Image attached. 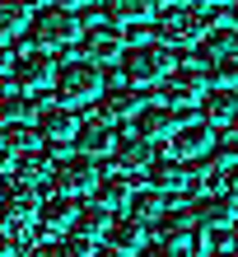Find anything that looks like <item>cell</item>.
Instances as JSON below:
<instances>
[{"label": "cell", "mask_w": 238, "mask_h": 257, "mask_svg": "<svg viewBox=\"0 0 238 257\" xmlns=\"http://www.w3.org/2000/svg\"><path fill=\"white\" fill-rule=\"evenodd\" d=\"M159 84H163L159 108H168L173 117L196 112L201 103H205V61H201V56H191V61L173 66V70H168V80H159Z\"/></svg>", "instance_id": "6da1fadb"}, {"label": "cell", "mask_w": 238, "mask_h": 257, "mask_svg": "<svg viewBox=\"0 0 238 257\" xmlns=\"http://www.w3.org/2000/svg\"><path fill=\"white\" fill-rule=\"evenodd\" d=\"M177 131V117L168 112V108H159V103H154V108H140L136 112V136H140V141H168V136Z\"/></svg>", "instance_id": "d6986e66"}, {"label": "cell", "mask_w": 238, "mask_h": 257, "mask_svg": "<svg viewBox=\"0 0 238 257\" xmlns=\"http://www.w3.org/2000/svg\"><path fill=\"white\" fill-rule=\"evenodd\" d=\"M131 257H173L163 243H150V248H140V252H131Z\"/></svg>", "instance_id": "d590c367"}, {"label": "cell", "mask_w": 238, "mask_h": 257, "mask_svg": "<svg viewBox=\"0 0 238 257\" xmlns=\"http://www.w3.org/2000/svg\"><path fill=\"white\" fill-rule=\"evenodd\" d=\"M70 220H75V206H70V196L61 192H52V196H42V206H38V229L42 234H56V229H70Z\"/></svg>", "instance_id": "ac0fdd59"}, {"label": "cell", "mask_w": 238, "mask_h": 257, "mask_svg": "<svg viewBox=\"0 0 238 257\" xmlns=\"http://www.w3.org/2000/svg\"><path fill=\"white\" fill-rule=\"evenodd\" d=\"M94 257H122V252H117V248H108V243H103V248H94Z\"/></svg>", "instance_id": "f35d334b"}, {"label": "cell", "mask_w": 238, "mask_h": 257, "mask_svg": "<svg viewBox=\"0 0 238 257\" xmlns=\"http://www.w3.org/2000/svg\"><path fill=\"white\" fill-rule=\"evenodd\" d=\"M103 94V75L98 66L89 61H66L56 70V98H61V108H80V103H94Z\"/></svg>", "instance_id": "5b68a950"}, {"label": "cell", "mask_w": 238, "mask_h": 257, "mask_svg": "<svg viewBox=\"0 0 238 257\" xmlns=\"http://www.w3.org/2000/svg\"><path fill=\"white\" fill-rule=\"evenodd\" d=\"M159 42L163 47H196V42L210 33V14L201 5H168L159 14Z\"/></svg>", "instance_id": "3957f363"}, {"label": "cell", "mask_w": 238, "mask_h": 257, "mask_svg": "<svg viewBox=\"0 0 238 257\" xmlns=\"http://www.w3.org/2000/svg\"><path fill=\"white\" fill-rule=\"evenodd\" d=\"M122 52H126V42H122L117 28H94V24L84 28V61H89V66H108V61H117Z\"/></svg>", "instance_id": "7c38bea8"}, {"label": "cell", "mask_w": 238, "mask_h": 257, "mask_svg": "<svg viewBox=\"0 0 238 257\" xmlns=\"http://www.w3.org/2000/svg\"><path fill=\"white\" fill-rule=\"evenodd\" d=\"M38 206H42V192H38V187H28V183L0 187V224H10V229L38 220Z\"/></svg>", "instance_id": "ba28073f"}, {"label": "cell", "mask_w": 238, "mask_h": 257, "mask_svg": "<svg viewBox=\"0 0 238 257\" xmlns=\"http://www.w3.org/2000/svg\"><path fill=\"white\" fill-rule=\"evenodd\" d=\"M10 75H14V89L19 94H33V89H47L56 80V61H52V52H24L10 66Z\"/></svg>", "instance_id": "9c48e42d"}, {"label": "cell", "mask_w": 238, "mask_h": 257, "mask_svg": "<svg viewBox=\"0 0 238 257\" xmlns=\"http://www.w3.org/2000/svg\"><path fill=\"white\" fill-rule=\"evenodd\" d=\"M122 75H126V84H159V80H168V70H173V52L163 47V42H136V47H126L122 56Z\"/></svg>", "instance_id": "7a4b0ae2"}, {"label": "cell", "mask_w": 238, "mask_h": 257, "mask_svg": "<svg viewBox=\"0 0 238 257\" xmlns=\"http://www.w3.org/2000/svg\"><path fill=\"white\" fill-rule=\"evenodd\" d=\"M28 117H33V103H28L19 89H5V94H0V126L28 122Z\"/></svg>", "instance_id": "83f0119b"}, {"label": "cell", "mask_w": 238, "mask_h": 257, "mask_svg": "<svg viewBox=\"0 0 238 257\" xmlns=\"http://www.w3.org/2000/svg\"><path fill=\"white\" fill-rule=\"evenodd\" d=\"M108 248H117L122 257H126V252H140V248H145V224L131 220V215H126V220H112V224H108Z\"/></svg>", "instance_id": "d4e9b609"}, {"label": "cell", "mask_w": 238, "mask_h": 257, "mask_svg": "<svg viewBox=\"0 0 238 257\" xmlns=\"http://www.w3.org/2000/svg\"><path fill=\"white\" fill-rule=\"evenodd\" d=\"M28 42H33V52H56V47H70V42L80 38V19L61 5H47L38 10L33 19H28Z\"/></svg>", "instance_id": "277c9868"}, {"label": "cell", "mask_w": 238, "mask_h": 257, "mask_svg": "<svg viewBox=\"0 0 238 257\" xmlns=\"http://www.w3.org/2000/svg\"><path fill=\"white\" fill-rule=\"evenodd\" d=\"M145 173H150V187L163 192V196H168V192L182 196V192L191 187V169H187V164H177V159H154Z\"/></svg>", "instance_id": "5bb4252c"}, {"label": "cell", "mask_w": 238, "mask_h": 257, "mask_svg": "<svg viewBox=\"0 0 238 257\" xmlns=\"http://www.w3.org/2000/svg\"><path fill=\"white\" fill-rule=\"evenodd\" d=\"M210 155H215V164H219V169H233V164H238V131L215 136V150H210Z\"/></svg>", "instance_id": "4dcf8cb0"}, {"label": "cell", "mask_w": 238, "mask_h": 257, "mask_svg": "<svg viewBox=\"0 0 238 257\" xmlns=\"http://www.w3.org/2000/svg\"><path fill=\"white\" fill-rule=\"evenodd\" d=\"M196 243H201V252H224L229 248V229H196Z\"/></svg>", "instance_id": "1f68e13d"}, {"label": "cell", "mask_w": 238, "mask_h": 257, "mask_svg": "<svg viewBox=\"0 0 238 257\" xmlns=\"http://www.w3.org/2000/svg\"><path fill=\"white\" fill-rule=\"evenodd\" d=\"M28 0H0V42H10V38H19L24 28H28Z\"/></svg>", "instance_id": "484cf974"}, {"label": "cell", "mask_w": 238, "mask_h": 257, "mask_svg": "<svg viewBox=\"0 0 238 257\" xmlns=\"http://www.w3.org/2000/svg\"><path fill=\"white\" fill-rule=\"evenodd\" d=\"M10 66H14V56H10V52H5V42H0V75H5V70H10Z\"/></svg>", "instance_id": "74e56055"}, {"label": "cell", "mask_w": 238, "mask_h": 257, "mask_svg": "<svg viewBox=\"0 0 238 257\" xmlns=\"http://www.w3.org/2000/svg\"><path fill=\"white\" fill-rule=\"evenodd\" d=\"M98 183V164L89 155H66V159H52V192L61 196H80V192H94Z\"/></svg>", "instance_id": "8992f818"}, {"label": "cell", "mask_w": 238, "mask_h": 257, "mask_svg": "<svg viewBox=\"0 0 238 257\" xmlns=\"http://www.w3.org/2000/svg\"><path fill=\"white\" fill-rule=\"evenodd\" d=\"M201 42H205V66L238 56V28L233 24H210V33H205Z\"/></svg>", "instance_id": "44dd1931"}, {"label": "cell", "mask_w": 238, "mask_h": 257, "mask_svg": "<svg viewBox=\"0 0 238 257\" xmlns=\"http://www.w3.org/2000/svg\"><path fill=\"white\" fill-rule=\"evenodd\" d=\"M61 10H75V5H89V0H56Z\"/></svg>", "instance_id": "ab89813d"}, {"label": "cell", "mask_w": 238, "mask_h": 257, "mask_svg": "<svg viewBox=\"0 0 238 257\" xmlns=\"http://www.w3.org/2000/svg\"><path fill=\"white\" fill-rule=\"evenodd\" d=\"M233 28H238V24H233Z\"/></svg>", "instance_id": "b9f144b4"}, {"label": "cell", "mask_w": 238, "mask_h": 257, "mask_svg": "<svg viewBox=\"0 0 238 257\" xmlns=\"http://www.w3.org/2000/svg\"><path fill=\"white\" fill-rule=\"evenodd\" d=\"M196 234V220H191V210L182 206V210H168V215L159 220V243L168 248V252H177V248H187V238Z\"/></svg>", "instance_id": "ffe728a7"}, {"label": "cell", "mask_w": 238, "mask_h": 257, "mask_svg": "<svg viewBox=\"0 0 238 257\" xmlns=\"http://www.w3.org/2000/svg\"><path fill=\"white\" fill-rule=\"evenodd\" d=\"M75 131H80L75 112H70V108H61V103H52V108H42V112H38V141L47 145V150L70 145V141H75Z\"/></svg>", "instance_id": "30bf717a"}, {"label": "cell", "mask_w": 238, "mask_h": 257, "mask_svg": "<svg viewBox=\"0 0 238 257\" xmlns=\"http://www.w3.org/2000/svg\"><path fill=\"white\" fill-rule=\"evenodd\" d=\"M94 238H84V234H70L66 243H61V257H94Z\"/></svg>", "instance_id": "d6a6232c"}, {"label": "cell", "mask_w": 238, "mask_h": 257, "mask_svg": "<svg viewBox=\"0 0 238 257\" xmlns=\"http://www.w3.org/2000/svg\"><path fill=\"white\" fill-rule=\"evenodd\" d=\"M210 257H238V252H229V248H224V252H210Z\"/></svg>", "instance_id": "60d3db41"}, {"label": "cell", "mask_w": 238, "mask_h": 257, "mask_svg": "<svg viewBox=\"0 0 238 257\" xmlns=\"http://www.w3.org/2000/svg\"><path fill=\"white\" fill-rule=\"evenodd\" d=\"M112 141H117V136L103 126L98 117H89V122H80V131H75L70 145H75L80 155H89V159H103V155H112Z\"/></svg>", "instance_id": "2e32d148"}, {"label": "cell", "mask_w": 238, "mask_h": 257, "mask_svg": "<svg viewBox=\"0 0 238 257\" xmlns=\"http://www.w3.org/2000/svg\"><path fill=\"white\" fill-rule=\"evenodd\" d=\"M210 150H215V126H205V122H177V131L168 136V159L177 164L205 159Z\"/></svg>", "instance_id": "52a82bcc"}, {"label": "cell", "mask_w": 238, "mask_h": 257, "mask_svg": "<svg viewBox=\"0 0 238 257\" xmlns=\"http://www.w3.org/2000/svg\"><path fill=\"white\" fill-rule=\"evenodd\" d=\"M112 155H117L112 169L136 173V169H150V164H154V145L140 141V136H117V141H112Z\"/></svg>", "instance_id": "9a60e30c"}, {"label": "cell", "mask_w": 238, "mask_h": 257, "mask_svg": "<svg viewBox=\"0 0 238 257\" xmlns=\"http://www.w3.org/2000/svg\"><path fill=\"white\" fill-rule=\"evenodd\" d=\"M205 103H210V108H205V117H201L205 126H224V122H233V117H238V98L229 94V89H219V94L205 98Z\"/></svg>", "instance_id": "f1b7e54d"}, {"label": "cell", "mask_w": 238, "mask_h": 257, "mask_svg": "<svg viewBox=\"0 0 238 257\" xmlns=\"http://www.w3.org/2000/svg\"><path fill=\"white\" fill-rule=\"evenodd\" d=\"M219 178H224V187H229V196H233V201H238V164H233V169H224V173H219Z\"/></svg>", "instance_id": "e575fe53"}, {"label": "cell", "mask_w": 238, "mask_h": 257, "mask_svg": "<svg viewBox=\"0 0 238 257\" xmlns=\"http://www.w3.org/2000/svg\"><path fill=\"white\" fill-rule=\"evenodd\" d=\"M108 224H112V210H103L98 201H84V206H75V220H70V234L98 238V234H108Z\"/></svg>", "instance_id": "603a6c76"}, {"label": "cell", "mask_w": 238, "mask_h": 257, "mask_svg": "<svg viewBox=\"0 0 238 257\" xmlns=\"http://www.w3.org/2000/svg\"><path fill=\"white\" fill-rule=\"evenodd\" d=\"M205 80H210V84H219V89H238V56L205 66Z\"/></svg>", "instance_id": "f546056e"}, {"label": "cell", "mask_w": 238, "mask_h": 257, "mask_svg": "<svg viewBox=\"0 0 238 257\" xmlns=\"http://www.w3.org/2000/svg\"><path fill=\"white\" fill-rule=\"evenodd\" d=\"M131 220H140V224H159L163 215H168V196L154 192V187H145V192H131Z\"/></svg>", "instance_id": "7402d4cb"}, {"label": "cell", "mask_w": 238, "mask_h": 257, "mask_svg": "<svg viewBox=\"0 0 238 257\" xmlns=\"http://www.w3.org/2000/svg\"><path fill=\"white\" fill-rule=\"evenodd\" d=\"M131 178L122 173V169H103L98 173V183H94V201L103 206V210H126L131 206Z\"/></svg>", "instance_id": "4fadbf2b"}, {"label": "cell", "mask_w": 238, "mask_h": 257, "mask_svg": "<svg viewBox=\"0 0 238 257\" xmlns=\"http://www.w3.org/2000/svg\"><path fill=\"white\" fill-rule=\"evenodd\" d=\"M14 169H19V183L38 187V183H47V178H52V159L38 155V150H24V155L14 159Z\"/></svg>", "instance_id": "4316f807"}, {"label": "cell", "mask_w": 238, "mask_h": 257, "mask_svg": "<svg viewBox=\"0 0 238 257\" xmlns=\"http://www.w3.org/2000/svg\"><path fill=\"white\" fill-rule=\"evenodd\" d=\"M187 210H191V220H196V229H229L233 215H238V201H233V196L210 192V196H196Z\"/></svg>", "instance_id": "8fae6325"}, {"label": "cell", "mask_w": 238, "mask_h": 257, "mask_svg": "<svg viewBox=\"0 0 238 257\" xmlns=\"http://www.w3.org/2000/svg\"><path fill=\"white\" fill-rule=\"evenodd\" d=\"M33 257H61V248H52V243H42V248H33Z\"/></svg>", "instance_id": "8d00e7d4"}, {"label": "cell", "mask_w": 238, "mask_h": 257, "mask_svg": "<svg viewBox=\"0 0 238 257\" xmlns=\"http://www.w3.org/2000/svg\"><path fill=\"white\" fill-rule=\"evenodd\" d=\"M233 252H238V248H233Z\"/></svg>", "instance_id": "7bdbcfd3"}, {"label": "cell", "mask_w": 238, "mask_h": 257, "mask_svg": "<svg viewBox=\"0 0 238 257\" xmlns=\"http://www.w3.org/2000/svg\"><path fill=\"white\" fill-rule=\"evenodd\" d=\"M154 14V0H103V19L117 24H145Z\"/></svg>", "instance_id": "cb8c5ba5"}, {"label": "cell", "mask_w": 238, "mask_h": 257, "mask_svg": "<svg viewBox=\"0 0 238 257\" xmlns=\"http://www.w3.org/2000/svg\"><path fill=\"white\" fill-rule=\"evenodd\" d=\"M14 159H19V155H14V150H10V141L0 136V173H10V169H14Z\"/></svg>", "instance_id": "836d02e7"}, {"label": "cell", "mask_w": 238, "mask_h": 257, "mask_svg": "<svg viewBox=\"0 0 238 257\" xmlns=\"http://www.w3.org/2000/svg\"><path fill=\"white\" fill-rule=\"evenodd\" d=\"M145 108V98L136 94V89H112V94H103L98 98V122L108 126V122H122V117H136Z\"/></svg>", "instance_id": "e0dca14e"}]
</instances>
